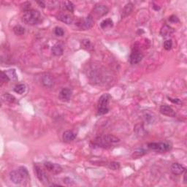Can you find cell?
Returning a JSON list of instances; mask_svg holds the SVG:
<instances>
[{"mask_svg": "<svg viewBox=\"0 0 187 187\" xmlns=\"http://www.w3.org/2000/svg\"><path fill=\"white\" fill-rule=\"evenodd\" d=\"M76 138V134L73 132V131L71 130H67L65 131L64 133H63V140L64 142H70L71 141H73Z\"/></svg>", "mask_w": 187, "mask_h": 187, "instance_id": "obj_15", "label": "cell"}, {"mask_svg": "<svg viewBox=\"0 0 187 187\" xmlns=\"http://www.w3.org/2000/svg\"><path fill=\"white\" fill-rule=\"evenodd\" d=\"M73 92L70 88H63L59 93V98L62 101H69L72 97Z\"/></svg>", "mask_w": 187, "mask_h": 187, "instance_id": "obj_14", "label": "cell"}, {"mask_svg": "<svg viewBox=\"0 0 187 187\" xmlns=\"http://www.w3.org/2000/svg\"><path fill=\"white\" fill-rule=\"evenodd\" d=\"M54 32H55V34L56 35V36L62 37L64 35V30H63L62 28H61V27H56Z\"/></svg>", "mask_w": 187, "mask_h": 187, "instance_id": "obj_33", "label": "cell"}, {"mask_svg": "<svg viewBox=\"0 0 187 187\" xmlns=\"http://www.w3.org/2000/svg\"><path fill=\"white\" fill-rule=\"evenodd\" d=\"M38 4H39V5H40V7H45V5L44 4L43 2H38Z\"/></svg>", "mask_w": 187, "mask_h": 187, "instance_id": "obj_36", "label": "cell"}, {"mask_svg": "<svg viewBox=\"0 0 187 187\" xmlns=\"http://www.w3.org/2000/svg\"><path fill=\"white\" fill-rule=\"evenodd\" d=\"M81 43H82L83 47L84 48V49H87V50H90V49H93V48H92V43H91L90 40H83Z\"/></svg>", "mask_w": 187, "mask_h": 187, "instance_id": "obj_29", "label": "cell"}, {"mask_svg": "<svg viewBox=\"0 0 187 187\" xmlns=\"http://www.w3.org/2000/svg\"><path fill=\"white\" fill-rule=\"evenodd\" d=\"M26 86L24 84H18L14 88V92L18 94H22L25 92Z\"/></svg>", "mask_w": 187, "mask_h": 187, "instance_id": "obj_26", "label": "cell"}, {"mask_svg": "<svg viewBox=\"0 0 187 187\" xmlns=\"http://www.w3.org/2000/svg\"><path fill=\"white\" fill-rule=\"evenodd\" d=\"M170 169H171L172 173H173L174 175H181V174L184 173V172H186V168L183 165H181V164H178V163H173L171 165Z\"/></svg>", "mask_w": 187, "mask_h": 187, "instance_id": "obj_13", "label": "cell"}, {"mask_svg": "<svg viewBox=\"0 0 187 187\" xmlns=\"http://www.w3.org/2000/svg\"><path fill=\"white\" fill-rule=\"evenodd\" d=\"M3 98H5V100L10 103L14 102L16 101V98H15L14 96L11 95V94H8V93H6L5 94H4Z\"/></svg>", "mask_w": 187, "mask_h": 187, "instance_id": "obj_28", "label": "cell"}, {"mask_svg": "<svg viewBox=\"0 0 187 187\" xmlns=\"http://www.w3.org/2000/svg\"><path fill=\"white\" fill-rule=\"evenodd\" d=\"M148 147L150 149L158 152H167L172 149V146L167 142H150L148 144Z\"/></svg>", "mask_w": 187, "mask_h": 187, "instance_id": "obj_4", "label": "cell"}, {"mask_svg": "<svg viewBox=\"0 0 187 187\" xmlns=\"http://www.w3.org/2000/svg\"><path fill=\"white\" fill-rule=\"evenodd\" d=\"M42 83L46 88H52L55 85V79L51 74L45 73L42 76Z\"/></svg>", "mask_w": 187, "mask_h": 187, "instance_id": "obj_8", "label": "cell"}, {"mask_svg": "<svg viewBox=\"0 0 187 187\" xmlns=\"http://www.w3.org/2000/svg\"><path fill=\"white\" fill-rule=\"evenodd\" d=\"M94 17L92 15H89L87 17L83 18L80 21L77 23V27H78L81 30H88L94 25Z\"/></svg>", "mask_w": 187, "mask_h": 187, "instance_id": "obj_5", "label": "cell"}, {"mask_svg": "<svg viewBox=\"0 0 187 187\" xmlns=\"http://www.w3.org/2000/svg\"><path fill=\"white\" fill-rule=\"evenodd\" d=\"M146 153H147V151H146L145 149H142V148H141V149H138L135 150L134 152H133L132 157L133 159H138L146 154Z\"/></svg>", "mask_w": 187, "mask_h": 187, "instance_id": "obj_22", "label": "cell"}, {"mask_svg": "<svg viewBox=\"0 0 187 187\" xmlns=\"http://www.w3.org/2000/svg\"><path fill=\"white\" fill-rule=\"evenodd\" d=\"M42 21V16L36 10H29L25 11L22 16V21L27 25L34 26L38 24Z\"/></svg>", "mask_w": 187, "mask_h": 187, "instance_id": "obj_1", "label": "cell"}, {"mask_svg": "<svg viewBox=\"0 0 187 187\" xmlns=\"http://www.w3.org/2000/svg\"><path fill=\"white\" fill-rule=\"evenodd\" d=\"M168 99H169L170 101H171L172 102L175 103V104H181V102L179 99H172L171 97H168Z\"/></svg>", "mask_w": 187, "mask_h": 187, "instance_id": "obj_35", "label": "cell"}, {"mask_svg": "<svg viewBox=\"0 0 187 187\" xmlns=\"http://www.w3.org/2000/svg\"><path fill=\"white\" fill-rule=\"evenodd\" d=\"M64 4V7L67 10L69 11L70 13H73L74 11V5L72 2L70 1H65L63 2Z\"/></svg>", "mask_w": 187, "mask_h": 187, "instance_id": "obj_27", "label": "cell"}, {"mask_svg": "<svg viewBox=\"0 0 187 187\" xmlns=\"http://www.w3.org/2000/svg\"><path fill=\"white\" fill-rule=\"evenodd\" d=\"M18 171H19L20 173H21V175H23V178H24L25 181H27L29 179V172H28V170L27 167H23V166L20 167L18 168Z\"/></svg>", "mask_w": 187, "mask_h": 187, "instance_id": "obj_23", "label": "cell"}, {"mask_svg": "<svg viewBox=\"0 0 187 187\" xmlns=\"http://www.w3.org/2000/svg\"><path fill=\"white\" fill-rule=\"evenodd\" d=\"M133 9H134V5L132 3H128L125 5L123 8L121 12V18H124L132 13Z\"/></svg>", "mask_w": 187, "mask_h": 187, "instance_id": "obj_17", "label": "cell"}, {"mask_svg": "<svg viewBox=\"0 0 187 187\" xmlns=\"http://www.w3.org/2000/svg\"><path fill=\"white\" fill-rule=\"evenodd\" d=\"M13 31L16 35H23L25 33V29L21 25H16L13 28Z\"/></svg>", "mask_w": 187, "mask_h": 187, "instance_id": "obj_25", "label": "cell"}, {"mask_svg": "<svg viewBox=\"0 0 187 187\" xmlns=\"http://www.w3.org/2000/svg\"><path fill=\"white\" fill-rule=\"evenodd\" d=\"M10 178L12 181L13 183L15 184H21L22 181H25L23 178V175H21V173L18 170H13L10 173Z\"/></svg>", "mask_w": 187, "mask_h": 187, "instance_id": "obj_11", "label": "cell"}, {"mask_svg": "<svg viewBox=\"0 0 187 187\" xmlns=\"http://www.w3.org/2000/svg\"><path fill=\"white\" fill-rule=\"evenodd\" d=\"M156 6H157V5H154V6H153V8H154L156 10H160V7H156Z\"/></svg>", "mask_w": 187, "mask_h": 187, "instance_id": "obj_38", "label": "cell"}, {"mask_svg": "<svg viewBox=\"0 0 187 187\" xmlns=\"http://www.w3.org/2000/svg\"><path fill=\"white\" fill-rule=\"evenodd\" d=\"M186 176H187V174H186V173H185V174H184V184H187Z\"/></svg>", "mask_w": 187, "mask_h": 187, "instance_id": "obj_37", "label": "cell"}, {"mask_svg": "<svg viewBox=\"0 0 187 187\" xmlns=\"http://www.w3.org/2000/svg\"><path fill=\"white\" fill-rule=\"evenodd\" d=\"M111 98L110 95L108 94H104L99 97L98 101V114L105 115L108 113L109 108L107 107L109 101Z\"/></svg>", "mask_w": 187, "mask_h": 187, "instance_id": "obj_3", "label": "cell"}, {"mask_svg": "<svg viewBox=\"0 0 187 187\" xmlns=\"http://www.w3.org/2000/svg\"><path fill=\"white\" fill-rule=\"evenodd\" d=\"M160 113L164 116H169V117L174 118L175 117L176 114H175V112L173 110V109L171 107H170L169 105H163L160 107Z\"/></svg>", "mask_w": 187, "mask_h": 187, "instance_id": "obj_12", "label": "cell"}, {"mask_svg": "<svg viewBox=\"0 0 187 187\" xmlns=\"http://www.w3.org/2000/svg\"><path fill=\"white\" fill-rule=\"evenodd\" d=\"M120 141L119 138L113 135H105L97 137L94 140V145L101 148L107 149Z\"/></svg>", "mask_w": 187, "mask_h": 187, "instance_id": "obj_2", "label": "cell"}, {"mask_svg": "<svg viewBox=\"0 0 187 187\" xmlns=\"http://www.w3.org/2000/svg\"><path fill=\"white\" fill-rule=\"evenodd\" d=\"M169 21L171 22V23H178L179 19L176 16H175V15H173V16H170V17H169Z\"/></svg>", "mask_w": 187, "mask_h": 187, "instance_id": "obj_34", "label": "cell"}, {"mask_svg": "<svg viewBox=\"0 0 187 187\" xmlns=\"http://www.w3.org/2000/svg\"><path fill=\"white\" fill-rule=\"evenodd\" d=\"M6 73V75L8 76L10 80L16 81H18V75L17 73H16V71L15 69H10V70H7L5 72Z\"/></svg>", "mask_w": 187, "mask_h": 187, "instance_id": "obj_20", "label": "cell"}, {"mask_svg": "<svg viewBox=\"0 0 187 187\" xmlns=\"http://www.w3.org/2000/svg\"><path fill=\"white\" fill-rule=\"evenodd\" d=\"M108 8L103 5H96L93 8V13L94 16L97 18L102 17L108 13Z\"/></svg>", "mask_w": 187, "mask_h": 187, "instance_id": "obj_10", "label": "cell"}, {"mask_svg": "<svg viewBox=\"0 0 187 187\" xmlns=\"http://www.w3.org/2000/svg\"><path fill=\"white\" fill-rule=\"evenodd\" d=\"M34 170L37 177L38 178V179L40 180V182H42V184L45 185L49 184V177H48V175H46L45 171H44L40 166L38 165V164H35L34 165Z\"/></svg>", "mask_w": 187, "mask_h": 187, "instance_id": "obj_6", "label": "cell"}, {"mask_svg": "<svg viewBox=\"0 0 187 187\" xmlns=\"http://www.w3.org/2000/svg\"><path fill=\"white\" fill-rule=\"evenodd\" d=\"M172 47H173V42L171 40H167L164 42V49L167 51L171 50Z\"/></svg>", "mask_w": 187, "mask_h": 187, "instance_id": "obj_32", "label": "cell"}, {"mask_svg": "<svg viewBox=\"0 0 187 187\" xmlns=\"http://www.w3.org/2000/svg\"><path fill=\"white\" fill-rule=\"evenodd\" d=\"M0 81H1L2 83H7L10 81V78H9L8 76L6 75V73H5L4 71L1 72V75H0Z\"/></svg>", "mask_w": 187, "mask_h": 187, "instance_id": "obj_31", "label": "cell"}, {"mask_svg": "<svg viewBox=\"0 0 187 187\" xmlns=\"http://www.w3.org/2000/svg\"><path fill=\"white\" fill-rule=\"evenodd\" d=\"M57 19L66 24H71L73 22V18L70 15L66 13H60L57 16Z\"/></svg>", "mask_w": 187, "mask_h": 187, "instance_id": "obj_16", "label": "cell"}, {"mask_svg": "<svg viewBox=\"0 0 187 187\" xmlns=\"http://www.w3.org/2000/svg\"><path fill=\"white\" fill-rule=\"evenodd\" d=\"M174 31H175V30H174L173 28H172L168 25H164V27H162V29H161L160 34L161 36L165 38V37H169L172 34H173Z\"/></svg>", "mask_w": 187, "mask_h": 187, "instance_id": "obj_18", "label": "cell"}, {"mask_svg": "<svg viewBox=\"0 0 187 187\" xmlns=\"http://www.w3.org/2000/svg\"><path fill=\"white\" fill-rule=\"evenodd\" d=\"M108 167L110 168V170H117L120 168V164L116 162H112L108 164Z\"/></svg>", "mask_w": 187, "mask_h": 187, "instance_id": "obj_30", "label": "cell"}, {"mask_svg": "<svg viewBox=\"0 0 187 187\" xmlns=\"http://www.w3.org/2000/svg\"><path fill=\"white\" fill-rule=\"evenodd\" d=\"M113 22L110 18H107V19L104 20L100 23V27L103 29H110V28L113 27Z\"/></svg>", "mask_w": 187, "mask_h": 187, "instance_id": "obj_21", "label": "cell"}, {"mask_svg": "<svg viewBox=\"0 0 187 187\" xmlns=\"http://www.w3.org/2000/svg\"><path fill=\"white\" fill-rule=\"evenodd\" d=\"M44 167L51 172V173L55 174H59L62 172V167L59 164H56V163H52L50 162H45L44 163Z\"/></svg>", "mask_w": 187, "mask_h": 187, "instance_id": "obj_7", "label": "cell"}, {"mask_svg": "<svg viewBox=\"0 0 187 187\" xmlns=\"http://www.w3.org/2000/svg\"><path fill=\"white\" fill-rule=\"evenodd\" d=\"M135 131L137 133V135H140V136H143L146 134V131L142 124H138L135 126Z\"/></svg>", "mask_w": 187, "mask_h": 187, "instance_id": "obj_24", "label": "cell"}, {"mask_svg": "<svg viewBox=\"0 0 187 187\" xmlns=\"http://www.w3.org/2000/svg\"><path fill=\"white\" fill-rule=\"evenodd\" d=\"M51 52H52V54L56 56H60L64 53V49H63L62 45L61 44L57 43L52 47Z\"/></svg>", "mask_w": 187, "mask_h": 187, "instance_id": "obj_19", "label": "cell"}, {"mask_svg": "<svg viewBox=\"0 0 187 187\" xmlns=\"http://www.w3.org/2000/svg\"><path fill=\"white\" fill-rule=\"evenodd\" d=\"M143 58V54L138 49H135L129 56V62L131 64H138Z\"/></svg>", "mask_w": 187, "mask_h": 187, "instance_id": "obj_9", "label": "cell"}]
</instances>
